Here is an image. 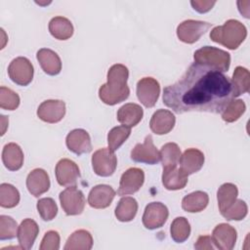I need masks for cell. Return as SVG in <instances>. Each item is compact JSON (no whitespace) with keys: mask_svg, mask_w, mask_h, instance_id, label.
Segmentation results:
<instances>
[{"mask_svg":"<svg viewBox=\"0 0 250 250\" xmlns=\"http://www.w3.org/2000/svg\"><path fill=\"white\" fill-rule=\"evenodd\" d=\"M233 99L231 80L208 66L191 63L184 75L163 90V103L176 113H221Z\"/></svg>","mask_w":250,"mask_h":250,"instance_id":"cell-1","label":"cell"},{"mask_svg":"<svg viewBox=\"0 0 250 250\" xmlns=\"http://www.w3.org/2000/svg\"><path fill=\"white\" fill-rule=\"evenodd\" d=\"M129 77L128 68L121 63L111 65L107 71V82L99 89V98L108 105L117 104L125 101L130 94L127 85Z\"/></svg>","mask_w":250,"mask_h":250,"instance_id":"cell-2","label":"cell"},{"mask_svg":"<svg viewBox=\"0 0 250 250\" xmlns=\"http://www.w3.org/2000/svg\"><path fill=\"white\" fill-rule=\"evenodd\" d=\"M247 29L237 20H229L223 25L214 27L210 32L212 41L219 43L229 50H235L245 40Z\"/></svg>","mask_w":250,"mask_h":250,"instance_id":"cell-3","label":"cell"},{"mask_svg":"<svg viewBox=\"0 0 250 250\" xmlns=\"http://www.w3.org/2000/svg\"><path fill=\"white\" fill-rule=\"evenodd\" d=\"M194 62L208 66L212 69L226 72L229 68L230 56L228 52L212 46H204L193 54Z\"/></svg>","mask_w":250,"mask_h":250,"instance_id":"cell-4","label":"cell"},{"mask_svg":"<svg viewBox=\"0 0 250 250\" xmlns=\"http://www.w3.org/2000/svg\"><path fill=\"white\" fill-rule=\"evenodd\" d=\"M33 65L30 61L24 57L14 59L8 66L10 79L21 86H27L33 79Z\"/></svg>","mask_w":250,"mask_h":250,"instance_id":"cell-5","label":"cell"},{"mask_svg":"<svg viewBox=\"0 0 250 250\" xmlns=\"http://www.w3.org/2000/svg\"><path fill=\"white\" fill-rule=\"evenodd\" d=\"M117 166V158L114 151L107 147H103L92 155V167L94 172L101 177L111 176Z\"/></svg>","mask_w":250,"mask_h":250,"instance_id":"cell-6","label":"cell"},{"mask_svg":"<svg viewBox=\"0 0 250 250\" xmlns=\"http://www.w3.org/2000/svg\"><path fill=\"white\" fill-rule=\"evenodd\" d=\"M60 202L62 210L68 216L79 215L85 207V197L83 192L75 186L67 187L60 195Z\"/></svg>","mask_w":250,"mask_h":250,"instance_id":"cell-7","label":"cell"},{"mask_svg":"<svg viewBox=\"0 0 250 250\" xmlns=\"http://www.w3.org/2000/svg\"><path fill=\"white\" fill-rule=\"evenodd\" d=\"M211 25L212 23L202 21L187 20L178 25L177 36L182 42L192 44L196 42L211 27Z\"/></svg>","mask_w":250,"mask_h":250,"instance_id":"cell-8","label":"cell"},{"mask_svg":"<svg viewBox=\"0 0 250 250\" xmlns=\"http://www.w3.org/2000/svg\"><path fill=\"white\" fill-rule=\"evenodd\" d=\"M169 211L166 205L161 202H151L146 206L143 215V225L147 229L161 228L167 221Z\"/></svg>","mask_w":250,"mask_h":250,"instance_id":"cell-9","label":"cell"},{"mask_svg":"<svg viewBox=\"0 0 250 250\" xmlns=\"http://www.w3.org/2000/svg\"><path fill=\"white\" fill-rule=\"evenodd\" d=\"M160 94V85L152 77H144L137 83V96L146 107H152L156 104Z\"/></svg>","mask_w":250,"mask_h":250,"instance_id":"cell-10","label":"cell"},{"mask_svg":"<svg viewBox=\"0 0 250 250\" xmlns=\"http://www.w3.org/2000/svg\"><path fill=\"white\" fill-rule=\"evenodd\" d=\"M145 182V173L142 169L137 167H132L126 170L121 178L119 183V188L117 194L120 196L133 194L137 192Z\"/></svg>","mask_w":250,"mask_h":250,"instance_id":"cell-11","label":"cell"},{"mask_svg":"<svg viewBox=\"0 0 250 250\" xmlns=\"http://www.w3.org/2000/svg\"><path fill=\"white\" fill-rule=\"evenodd\" d=\"M131 158L135 162L146 164H157L160 160L159 151L153 145L152 137L146 136L143 144H137L131 150Z\"/></svg>","mask_w":250,"mask_h":250,"instance_id":"cell-12","label":"cell"},{"mask_svg":"<svg viewBox=\"0 0 250 250\" xmlns=\"http://www.w3.org/2000/svg\"><path fill=\"white\" fill-rule=\"evenodd\" d=\"M57 182L62 187L76 186L77 180L80 178V170L77 164L67 158L61 159L55 169Z\"/></svg>","mask_w":250,"mask_h":250,"instance_id":"cell-13","label":"cell"},{"mask_svg":"<svg viewBox=\"0 0 250 250\" xmlns=\"http://www.w3.org/2000/svg\"><path fill=\"white\" fill-rule=\"evenodd\" d=\"M65 114V104L61 100H47L37 108V116L44 122L57 123Z\"/></svg>","mask_w":250,"mask_h":250,"instance_id":"cell-14","label":"cell"},{"mask_svg":"<svg viewBox=\"0 0 250 250\" xmlns=\"http://www.w3.org/2000/svg\"><path fill=\"white\" fill-rule=\"evenodd\" d=\"M236 237L235 229L226 223L217 225L212 232L213 243L221 250H231L235 245Z\"/></svg>","mask_w":250,"mask_h":250,"instance_id":"cell-15","label":"cell"},{"mask_svg":"<svg viewBox=\"0 0 250 250\" xmlns=\"http://www.w3.org/2000/svg\"><path fill=\"white\" fill-rule=\"evenodd\" d=\"M65 144L67 148L77 155L88 153L92 150L90 135L83 129H74L70 131L66 136Z\"/></svg>","mask_w":250,"mask_h":250,"instance_id":"cell-16","label":"cell"},{"mask_svg":"<svg viewBox=\"0 0 250 250\" xmlns=\"http://www.w3.org/2000/svg\"><path fill=\"white\" fill-rule=\"evenodd\" d=\"M115 196V190L108 185H98L92 188L88 195V203L95 209L108 207Z\"/></svg>","mask_w":250,"mask_h":250,"instance_id":"cell-17","label":"cell"},{"mask_svg":"<svg viewBox=\"0 0 250 250\" xmlns=\"http://www.w3.org/2000/svg\"><path fill=\"white\" fill-rule=\"evenodd\" d=\"M188 174L178 165L163 168L162 184L168 190L182 189L188 184Z\"/></svg>","mask_w":250,"mask_h":250,"instance_id":"cell-18","label":"cell"},{"mask_svg":"<svg viewBox=\"0 0 250 250\" xmlns=\"http://www.w3.org/2000/svg\"><path fill=\"white\" fill-rule=\"evenodd\" d=\"M26 188L33 196L38 197L48 191L50 179L47 172L41 168L33 169L26 178Z\"/></svg>","mask_w":250,"mask_h":250,"instance_id":"cell-19","label":"cell"},{"mask_svg":"<svg viewBox=\"0 0 250 250\" xmlns=\"http://www.w3.org/2000/svg\"><path fill=\"white\" fill-rule=\"evenodd\" d=\"M175 115L167 109L156 110L149 121L150 130L157 135H164L169 133L175 126Z\"/></svg>","mask_w":250,"mask_h":250,"instance_id":"cell-20","label":"cell"},{"mask_svg":"<svg viewBox=\"0 0 250 250\" xmlns=\"http://www.w3.org/2000/svg\"><path fill=\"white\" fill-rule=\"evenodd\" d=\"M41 68L48 75H57L62 70V62L59 55L51 49L42 48L36 54Z\"/></svg>","mask_w":250,"mask_h":250,"instance_id":"cell-21","label":"cell"},{"mask_svg":"<svg viewBox=\"0 0 250 250\" xmlns=\"http://www.w3.org/2000/svg\"><path fill=\"white\" fill-rule=\"evenodd\" d=\"M39 233V227L32 219H24L18 229V241L21 249H30Z\"/></svg>","mask_w":250,"mask_h":250,"instance_id":"cell-22","label":"cell"},{"mask_svg":"<svg viewBox=\"0 0 250 250\" xmlns=\"http://www.w3.org/2000/svg\"><path fill=\"white\" fill-rule=\"evenodd\" d=\"M180 167L188 174L198 172L204 164V154L197 148H188L181 155Z\"/></svg>","mask_w":250,"mask_h":250,"instance_id":"cell-23","label":"cell"},{"mask_svg":"<svg viewBox=\"0 0 250 250\" xmlns=\"http://www.w3.org/2000/svg\"><path fill=\"white\" fill-rule=\"evenodd\" d=\"M2 161L4 166L10 171H17L23 164V152L21 146L15 143L4 146L2 151Z\"/></svg>","mask_w":250,"mask_h":250,"instance_id":"cell-24","label":"cell"},{"mask_svg":"<svg viewBox=\"0 0 250 250\" xmlns=\"http://www.w3.org/2000/svg\"><path fill=\"white\" fill-rule=\"evenodd\" d=\"M116 116L118 122L131 128L136 126L142 120L144 110L141 105L134 103H128L118 109Z\"/></svg>","mask_w":250,"mask_h":250,"instance_id":"cell-25","label":"cell"},{"mask_svg":"<svg viewBox=\"0 0 250 250\" xmlns=\"http://www.w3.org/2000/svg\"><path fill=\"white\" fill-rule=\"evenodd\" d=\"M49 31L58 40H67L73 34V25L68 19L59 16L49 21Z\"/></svg>","mask_w":250,"mask_h":250,"instance_id":"cell-26","label":"cell"},{"mask_svg":"<svg viewBox=\"0 0 250 250\" xmlns=\"http://www.w3.org/2000/svg\"><path fill=\"white\" fill-rule=\"evenodd\" d=\"M209 202V196L201 190L193 191L186 195L182 200V208L189 213H197L204 210Z\"/></svg>","mask_w":250,"mask_h":250,"instance_id":"cell-27","label":"cell"},{"mask_svg":"<svg viewBox=\"0 0 250 250\" xmlns=\"http://www.w3.org/2000/svg\"><path fill=\"white\" fill-rule=\"evenodd\" d=\"M93 247V237L86 229L75 230L66 240L64 250H90Z\"/></svg>","mask_w":250,"mask_h":250,"instance_id":"cell-28","label":"cell"},{"mask_svg":"<svg viewBox=\"0 0 250 250\" xmlns=\"http://www.w3.org/2000/svg\"><path fill=\"white\" fill-rule=\"evenodd\" d=\"M138 211V202L135 198L130 196L122 197L116 208H115V217L120 222H130L132 221Z\"/></svg>","mask_w":250,"mask_h":250,"instance_id":"cell-29","label":"cell"},{"mask_svg":"<svg viewBox=\"0 0 250 250\" xmlns=\"http://www.w3.org/2000/svg\"><path fill=\"white\" fill-rule=\"evenodd\" d=\"M231 80L233 98L239 97L240 95L247 93L250 87V73L247 68L242 66H236Z\"/></svg>","mask_w":250,"mask_h":250,"instance_id":"cell-30","label":"cell"},{"mask_svg":"<svg viewBox=\"0 0 250 250\" xmlns=\"http://www.w3.org/2000/svg\"><path fill=\"white\" fill-rule=\"evenodd\" d=\"M238 195V189L235 185L231 183L223 184L217 191L218 206L220 212H224L228 209L235 200Z\"/></svg>","mask_w":250,"mask_h":250,"instance_id":"cell-31","label":"cell"},{"mask_svg":"<svg viewBox=\"0 0 250 250\" xmlns=\"http://www.w3.org/2000/svg\"><path fill=\"white\" fill-rule=\"evenodd\" d=\"M171 237L177 243L185 242L190 234V226L185 217H177L171 224Z\"/></svg>","mask_w":250,"mask_h":250,"instance_id":"cell-32","label":"cell"},{"mask_svg":"<svg viewBox=\"0 0 250 250\" xmlns=\"http://www.w3.org/2000/svg\"><path fill=\"white\" fill-rule=\"evenodd\" d=\"M160 160L162 163L163 168L168 166H175L178 165L180 158H181V149L175 143H167L162 146L160 151Z\"/></svg>","mask_w":250,"mask_h":250,"instance_id":"cell-33","label":"cell"},{"mask_svg":"<svg viewBox=\"0 0 250 250\" xmlns=\"http://www.w3.org/2000/svg\"><path fill=\"white\" fill-rule=\"evenodd\" d=\"M130 134H131L130 127H127L125 125L116 126L112 128L107 134L108 148L112 151L117 150L129 138Z\"/></svg>","mask_w":250,"mask_h":250,"instance_id":"cell-34","label":"cell"},{"mask_svg":"<svg viewBox=\"0 0 250 250\" xmlns=\"http://www.w3.org/2000/svg\"><path fill=\"white\" fill-rule=\"evenodd\" d=\"M20 202V192L11 184L3 183L0 186V205L3 208H13Z\"/></svg>","mask_w":250,"mask_h":250,"instance_id":"cell-35","label":"cell"},{"mask_svg":"<svg viewBox=\"0 0 250 250\" xmlns=\"http://www.w3.org/2000/svg\"><path fill=\"white\" fill-rule=\"evenodd\" d=\"M246 105L242 100H231L221 112L222 118L228 123L236 121L245 111Z\"/></svg>","mask_w":250,"mask_h":250,"instance_id":"cell-36","label":"cell"},{"mask_svg":"<svg viewBox=\"0 0 250 250\" xmlns=\"http://www.w3.org/2000/svg\"><path fill=\"white\" fill-rule=\"evenodd\" d=\"M248 212L247 204L242 199H236L228 209L222 212V216L228 221H241Z\"/></svg>","mask_w":250,"mask_h":250,"instance_id":"cell-37","label":"cell"},{"mask_svg":"<svg viewBox=\"0 0 250 250\" xmlns=\"http://www.w3.org/2000/svg\"><path fill=\"white\" fill-rule=\"evenodd\" d=\"M37 211L42 220L52 221L58 213V206L55 200L51 197L41 198L37 201Z\"/></svg>","mask_w":250,"mask_h":250,"instance_id":"cell-38","label":"cell"},{"mask_svg":"<svg viewBox=\"0 0 250 250\" xmlns=\"http://www.w3.org/2000/svg\"><path fill=\"white\" fill-rule=\"evenodd\" d=\"M20 97L19 95L7 88L5 86H1L0 88V106L2 109L6 110H15L20 105Z\"/></svg>","mask_w":250,"mask_h":250,"instance_id":"cell-39","label":"cell"},{"mask_svg":"<svg viewBox=\"0 0 250 250\" xmlns=\"http://www.w3.org/2000/svg\"><path fill=\"white\" fill-rule=\"evenodd\" d=\"M17 222L10 216H0V239H13L18 234Z\"/></svg>","mask_w":250,"mask_h":250,"instance_id":"cell-40","label":"cell"},{"mask_svg":"<svg viewBox=\"0 0 250 250\" xmlns=\"http://www.w3.org/2000/svg\"><path fill=\"white\" fill-rule=\"evenodd\" d=\"M60 248V234L56 230H49L45 233L40 247V250H58Z\"/></svg>","mask_w":250,"mask_h":250,"instance_id":"cell-41","label":"cell"},{"mask_svg":"<svg viewBox=\"0 0 250 250\" xmlns=\"http://www.w3.org/2000/svg\"><path fill=\"white\" fill-rule=\"evenodd\" d=\"M194 248L197 250H212L215 247L214 243H213V239L211 236L209 235H201L197 238L195 244H194Z\"/></svg>","mask_w":250,"mask_h":250,"instance_id":"cell-42","label":"cell"},{"mask_svg":"<svg viewBox=\"0 0 250 250\" xmlns=\"http://www.w3.org/2000/svg\"><path fill=\"white\" fill-rule=\"evenodd\" d=\"M190 4L195 11L203 14V13L210 11L213 8V6L216 4V1H202V0L197 1V0H195V1H190Z\"/></svg>","mask_w":250,"mask_h":250,"instance_id":"cell-43","label":"cell"}]
</instances>
